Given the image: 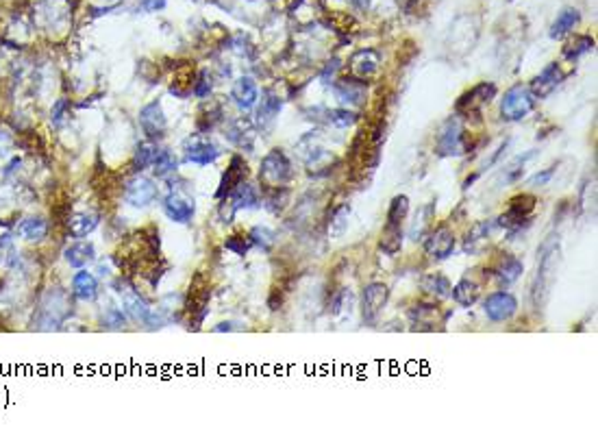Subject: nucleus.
<instances>
[{
    "mask_svg": "<svg viewBox=\"0 0 598 433\" xmlns=\"http://www.w3.org/2000/svg\"><path fill=\"white\" fill-rule=\"evenodd\" d=\"M227 140L231 142V144H235L237 148H246V150H253V146H255V138H257V129H255V124H253V120H248V118H237V120H233L231 124H229V129H227Z\"/></svg>",
    "mask_w": 598,
    "mask_h": 433,
    "instance_id": "4be33fe9",
    "label": "nucleus"
},
{
    "mask_svg": "<svg viewBox=\"0 0 598 433\" xmlns=\"http://www.w3.org/2000/svg\"><path fill=\"white\" fill-rule=\"evenodd\" d=\"M433 218H435V202H429L425 207H420L416 214V220L411 222L409 229V238L413 242H423L427 238V233L433 229Z\"/></svg>",
    "mask_w": 598,
    "mask_h": 433,
    "instance_id": "c85d7f7f",
    "label": "nucleus"
},
{
    "mask_svg": "<svg viewBox=\"0 0 598 433\" xmlns=\"http://www.w3.org/2000/svg\"><path fill=\"white\" fill-rule=\"evenodd\" d=\"M331 85H333V94L342 107H348V109L364 107L366 96H368V81H361L357 77L348 75V77L335 79Z\"/></svg>",
    "mask_w": 598,
    "mask_h": 433,
    "instance_id": "6e6552de",
    "label": "nucleus"
},
{
    "mask_svg": "<svg viewBox=\"0 0 598 433\" xmlns=\"http://www.w3.org/2000/svg\"><path fill=\"white\" fill-rule=\"evenodd\" d=\"M340 67H342L340 59H331V61H326L324 70H322V75H320L322 83H333V81H335V75H338V70H340Z\"/></svg>",
    "mask_w": 598,
    "mask_h": 433,
    "instance_id": "864d4df0",
    "label": "nucleus"
},
{
    "mask_svg": "<svg viewBox=\"0 0 598 433\" xmlns=\"http://www.w3.org/2000/svg\"><path fill=\"white\" fill-rule=\"evenodd\" d=\"M498 94V89L494 83L490 81H483L479 85H474L470 92L461 94V98L455 103V113H459V116L463 118H470V116H479V113L483 111V107L490 105Z\"/></svg>",
    "mask_w": 598,
    "mask_h": 433,
    "instance_id": "423d86ee",
    "label": "nucleus"
},
{
    "mask_svg": "<svg viewBox=\"0 0 598 433\" xmlns=\"http://www.w3.org/2000/svg\"><path fill=\"white\" fill-rule=\"evenodd\" d=\"M11 144H13V138H11L7 131L0 129V157H7V155H9Z\"/></svg>",
    "mask_w": 598,
    "mask_h": 433,
    "instance_id": "4d7b16f0",
    "label": "nucleus"
},
{
    "mask_svg": "<svg viewBox=\"0 0 598 433\" xmlns=\"http://www.w3.org/2000/svg\"><path fill=\"white\" fill-rule=\"evenodd\" d=\"M352 3H355V7H359V9H368L372 0H352Z\"/></svg>",
    "mask_w": 598,
    "mask_h": 433,
    "instance_id": "680f3d73",
    "label": "nucleus"
},
{
    "mask_svg": "<svg viewBox=\"0 0 598 433\" xmlns=\"http://www.w3.org/2000/svg\"><path fill=\"white\" fill-rule=\"evenodd\" d=\"M579 20H581V15H579V11H577V9H564V11L557 15V20L552 22V27H550V37H552V39H562V37H566L568 33H572L574 29H577Z\"/></svg>",
    "mask_w": 598,
    "mask_h": 433,
    "instance_id": "72a5a7b5",
    "label": "nucleus"
},
{
    "mask_svg": "<svg viewBox=\"0 0 598 433\" xmlns=\"http://www.w3.org/2000/svg\"><path fill=\"white\" fill-rule=\"evenodd\" d=\"M564 81H566V72L562 70V65L559 63H548L544 70L533 81H531L529 87H531V92L536 94V98L540 101V98L550 96Z\"/></svg>",
    "mask_w": 598,
    "mask_h": 433,
    "instance_id": "2eb2a0df",
    "label": "nucleus"
},
{
    "mask_svg": "<svg viewBox=\"0 0 598 433\" xmlns=\"http://www.w3.org/2000/svg\"><path fill=\"white\" fill-rule=\"evenodd\" d=\"M437 305H427V303H420L413 309H409V318L416 325H435L437 323Z\"/></svg>",
    "mask_w": 598,
    "mask_h": 433,
    "instance_id": "49530a36",
    "label": "nucleus"
},
{
    "mask_svg": "<svg viewBox=\"0 0 598 433\" xmlns=\"http://www.w3.org/2000/svg\"><path fill=\"white\" fill-rule=\"evenodd\" d=\"M246 176H248V166H246V162H244V157L233 155L227 172L222 174V181H220V188L215 192V198L222 200L225 196H229Z\"/></svg>",
    "mask_w": 598,
    "mask_h": 433,
    "instance_id": "6ab92c4d",
    "label": "nucleus"
},
{
    "mask_svg": "<svg viewBox=\"0 0 598 433\" xmlns=\"http://www.w3.org/2000/svg\"><path fill=\"white\" fill-rule=\"evenodd\" d=\"M161 209L172 222L187 224L196 214V202L185 190H170V194L161 202Z\"/></svg>",
    "mask_w": 598,
    "mask_h": 433,
    "instance_id": "f8f14e48",
    "label": "nucleus"
},
{
    "mask_svg": "<svg viewBox=\"0 0 598 433\" xmlns=\"http://www.w3.org/2000/svg\"><path fill=\"white\" fill-rule=\"evenodd\" d=\"M594 44H596V41H594L592 35H579V37H574L572 41L566 44L562 57H564L566 61L574 63L577 59H581L583 55H587L590 51H594Z\"/></svg>",
    "mask_w": 598,
    "mask_h": 433,
    "instance_id": "e433bc0d",
    "label": "nucleus"
},
{
    "mask_svg": "<svg viewBox=\"0 0 598 433\" xmlns=\"http://www.w3.org/2000/svg\"><path fill=\"white\" fill-rule=\"evenodd\" d=\"M522 272H524V264H522L518 257L509 255V253H505V255L492 266V275H494V277L498 279V283H503V285L516 283V281L522 277Z\"/></svg>",
    "mask_w": 598,
    "mask_h": 433,
    "instance_id": "b1692460",
    "label": "nucleus"
},
{
    "mask_svg": "<svg viewBox=\"0 0 598 433\" xmlns=\"http://www.w3.org/2000/svg\"><path fill=\"white\" fill-rule=\"evenodd\" d=\"M348 67H350V77H357L361 81L372 79L381 67V55L374 49H361L348 59Z\"/></svg>",
    "mask_w": 598,
    "mask_h": 433,
    "instance_id": "dca6fc26",
    "label": "nucleus"
},
{
    "mask_svg": "<svg viewBox=\"0 0 598 433\" xmlns=\"http://www.w3.org/2000/svg\"><path fill=\"white\" fill-rule=\"evenodd\" d=\"M150 168H152L154 176L166 179L172 172H176V168H179V159H176L168 148H159V153H157V157H154V162H152Z\"/></svg>",
    "mask_w": 598,
    "mask_h": 433,
    "instance_id": "a19ab883",
    "label": "nucleus"
},
{
    "mask_svg": "<svg viewBox=\"0 0 598 433\" xmlns=\"http://www.w3.org/2000/svg\"><path fill=\"white\" fill-rule=\"evenodd\" d=\"M70 299L65 296L61 290H53L46 294V299H44L39 311H37V318H35V325L37 329H59V325L68 318L70 314Z\"/></svg>",
    "mask_w": 598,
    "mask_h": 433,
    "instance_id": "39448f33",
    "label": "nucleus"
},
{
    "mask_svg": "<svg viewBox=\"0 0 598 433\" xmlns=\"http://www.w3.org/2000/svg\"><path fill=\"white\" fill-rule=\"evenodd\" d=\"M559 268V238L555 240V235H550L542 248H540V259H538V272H536V281L533 287H531V296H533V305L538 309H542L548 301V294L552 287V281H555Z\"/></svg>",
    "mask_w": 598,
    "mask_h": 433,
    "instance_id": "f257e3e1",
    "label": "nucleus"
},
{
    "mask_svg": "<svg viewBox=\"0 0 598 433\" xmlns=\"http://www.w3.org/2000/svg\"><path fill=\"white\" fill-rule=\"evenodd\" d=\"M63 257L72 268H85L87 264H92L96 259V248L92 242H77L65 248Z\"/></svg>",
    "mask_w": 598,
    "mask_h": 433,
    "instance_id": "2f4dec72",
    "label": "nucleus"
},
{
    "mask_svg": "<svg viewBox=\"0 0 598 433\" xmlns=\"http://www.w3.org/2000/svg\"><path fill=\"white\" fill-rule=\"evenodd\" d=\"M213 89V79L207 70H203L201 75H198V79L194 81V87H192V94L196 98H207L211 94Z\"/></svg>",
    "mask_w": 598,
    "mask_h": 433,
    "instance_id": "3c124183",
    "label": "nucleus"
},
{
    "mask_svg": "<svg viewBox=\"0 0 598 433\" xmlns=\"http://www.w3.org/2000/svg\"><path fill=\"white\" fill-rule=\"evenodd\" d=\"M407 216H409V198L405 194H398L390 202V209H387V216H385V226H403Z\"/></svg>",
    "mask_w": 598,
    "mask_h": 433,
    "instance_id": "4c0bfd02",
    "label": "nucleus"
},
{
    "mask_svg": "<svg viewBox=\"0 0 598 433\" xmlns=\"http://www.w3.org/2000/svg\"><path fill=\"white\" fill-rule=\"evenodd\" d=\"M483 311L492 323L512 321L518 311V299L512 292H505V290L492 292V294H487V299L483 301Z\"/></svg>",
    "mask_w": 598,
    "mask_h": 433,
    "instance_id": "9d476101",
    "label": "nucleus"
},
{
    "mask_svg": "<svg viewBox=\"0 0 598 433\" xmlns=\"http://www.w3.org/2000/svg\"><path fill=\"white\" fill-rule=\"evenodd\" d=\"M322 11H324V0H292L290 5V15L300 29L318 25Z\"/></svg>",
    "mask_w": 598,
    "mask_h": 433,
    "instance_id": "f3484780",
    "label": "nucleus"
},
{
    "mask_svg": "<svg viewBox=\"0 0 598 433\" xmlns=\"http://www.w3.org/2000/svg\"><path fill=\"white\" fill-rule=\"evenodd\" d=\"M248 238H251L253 246L261 248L263 253H270V250L274 248V244H277V233L270 229V226H253Z\"/></svg>",
    "mask_w": 598,
    "mask_h": 433,
    "instance_id": "79ce46f5",
    "label": "nucleus"
},
{
    "mask_svg": "<svg viewBox=\"0 0 598 433\" xmlns=\"http://www.w3.org/2000/svg\"><path fill=\"white\" fill-rule=\"evenodd\" d=\"M420 287H423V292L427 296H431V299H437V301H444L451 296V281L441 275V272H429V275H425L423 279H420Z\"/></svg>",
    "mask_w": 598,
    "mask_h": 433,
    "instance_id": "cd10ccee",
    "label": "nucleus"
},
{
    "mask_svg": "<svg viewBox=\"0 0 598 433\" xmlns=\"http://www.w3.org/2000/svg\"><path fill=\"white\" fill-rule=\"evenodd\" d=\"M352 305H355V299H352V292L350 290H342L335 301H333V307H331V311H333V316L338 318H350V311H352Z\"/></svg>",
    "mask_w": 598,
    "mask_h": 433,
    "instance_id": "de8ad7c7",
    "label": "nucleus"
},
{
    "mask_svg": "<svg viewBox=\"0 0 598 433\" xmlns=\"http://www.w3.org/2000/svg\"><path fill=\"white\" fill-rule=\"evenodd\" d=\"M225 248H227V250H231V253H235V255H239V257H244V255H246L248 250L253 248V242H251V238H248V235L235 233V235H229V238H227Z\"/></svg>",
    "mask_w": 598,
    "mask_h": 433,
    "instance_id": "09e8293b",
    "label": "nucleus"
},
{
    "mask_svg": "<svg viewBox=\"0 0 598 433\" xmlns=\"http://www.w3.org/2000/svg\"><path fill=\"white\" fill-rule=\"evenodd\" d=\"M72 294L83 303H92L98 299V281L92 272L81 270L72 277Z\"/></svg>",
    "mask_w": 598,
    "mask_h": 433,
    "instance_id": "bb28decb",
    "label": "nucleus"
},
{
    "mask_svg": "<svg viewBox=\"0 0 598 433\" xmlns=\"http://www.w3.org/2000/svg\"><path fill=\"white\" fill-rule=\"evenodd\" d=\"M348 216H350V207L348 205H342V207H338L333 214H331V220H328V235L331 238H342L348 229Z\"/></svg>",
    "mask_w": 598,
    "mask_h": 433,
    "instance_id": "37998d69",
    "label": "nucleus"
},
{
    "mask_svg": "<svg viewBox=\"0 0 598 433\" xmlns=\"http://www.w3.org/2000/svg\"><path fill=\"white\" fill-rule=\"evenodd\" d=\"M235 327H233V323H220L213 331H233Z\"/></svg>",
    "mask_w": 598,
    "mask_h": 433,
    "instance_id": "052dcab7",
    "label": "nucleus"
},
{
    "mask_svg": "<svg viewBox=\"0 0 598 433\" xmlns=\"http://www.w3.org/2000/svg\"><path fill=\"white\" fill-rule=\"evenodd\" d=\"M220 157V150L215 144L205 142V140H187L185 142V164H194V166H209Z\"/></svg>",
    "mask_w": 598,
    "mask_h": 433,
    "instance_id": "412c9836",
    "label": "nucleus"
},
{
    "mask_svg": "<svg viewBox=\"0 0 598 433\" xmlns=\"http://www.w3.org/2000/svg\"><path fill=\"white\" fill-rule=\"evenodd\" d=\"M472 148V138L466 127V118L455 113L444 124L439 127L435 138V153L441 157H459Z\"/></svg>",
    "mask_w": 598,
    "mask_h": 433,
    "instance_id": "f03ea898",
    "label": "nucleus"
},
{
    "mask_svg": "<svg viewBox=\"0 0 598 433\" xmlns=\"http://www.w3.org/2000/svg\"><path fill=\"white\" fill-rule=\"evenodd\" d=\"M379 248L385 255L394 257L403 248V226H385L379 240Z\"/></svg>",
    "mask_w": 598,
    "mask_h": 433,
    "instance_id": "58836bf2",
    "label": "nucleus"
},
{
    "mask_svg": "<svg viewBox=\"0 0 598 433\" xmlns=\"http://www.w3.org/2000/svg\"><path fill=\"white\" fill-rule=\"evenodd\" d=\"M100 218L98 214H92V212H79V214H72L68 218V233L72 238H87L90 235L96 226H98Z\"/></svg>",
    "mask_w": 598,
    "mask_h": 433,
    "instance_id": "7c9ffc66",
    "label": "nucleus"
},
{
    "mask_svg": "<svg viewBox=\"0 0 598 433\" xmlns=\"http://www.w3.org/2000/svg\"><path fill=\"white\" fill-rule=\"evenodd\" d=\"M359 120V116L355 113V109H348V107H338V109H326V116L324 122L335 127V129H348Z\"/></svg>",
    "mask_w": 598,
    "mask_h": 433,
    "instance_id": "ea45409f",
    "label": "nucleus"
},
{
    "mask_svg": "<svg viewBox=\"0 0 598 433\" xmlns=\"http://www.w3.org/2000/svg\"><path fill=\"white\" fill-rule=\"evenodd\" d=\"M140 9L148 11V13L161 11V9H166V0H140Z\"/></svg>",
    "mask_w": 598,
    "mask_h": 433,
    "instance_id": "6e6d98bb",
    "label": "nucleus"
},
{
    "mask_svg": "<svg viewBox=\"0 0 598 433\" xmlns=\"http://www.w3.org/2000/svg\"><path fill=\"white\" fill-rule=\"evenodd\" d=\"M555 176V166L552 168H546V170H542V172H538V174H533V176H529V181H526V186L529 188H544V186H548L550 183V179Z\"/></svg>",
    "mask_w": 598,
    "mask_h": 433,
    "instance_id": "603ef678",
    "label": "nucleus"
},
{
    "mask_svg": "<svg viewBox=\"0 0 598 433\" xmlns=\"http://www.w3.org/2000/svg\"><path fill=\"white\" fill-rule=\"evenodd\" d=\"M102 325L109 329H120L126 325V316L122 314V309L118 305H109L102 311Z\"/></svg>",
    "mask_w": 598,
    "mask_h": 433,
    "instance_id": "8fccbe9b",
    "label": "nucleus"
},
{
    "mask_svg": "<svg viewBox=\"0 0 598 433\" xmlns=\"http://www.w3.org/2000/svg\"><path fill=\"white\" fill-rule=\"evenodd\" d=\"M536 207H538L536 196H531V194L514 196L512 200H509L507 212L498 218L496 224L505 226V229H509V231H520L522 224H529V218L533 216Z\"/></svg>",
    "mask_w": 598,
    "mask_h": 433,
    "instance_id": "0eeeda50",
    "label": "nucleus"
},
{
    "mask_svg": "<svg viewBox=\"0 0 598 433\" xmlns=\"http://www.w3.org/2000/svg\"><path fill=\"white\" fill-rule=\"evenodd\" d=\"M536 105H538V98L531 92V87L516 83L509 87L500 98V118L505 122H520L536 109Z\"/></svg>",
    "mask_w": 598,
    "mask_h": 433,
    "instance_id": "20e7f679",
    "label": "nucleus"
},
{
    "mask_svg": "<svg viewBox=\"0 0 598 433\" xmlns=\"http://www.w3.org/2000/svg\"><path fill=\"white\" fill-rule=\"evenodd\" d=\"M296 170L292 159L287 157L281 148H272L268 155L261 159L259 166V183L265 190H277V188H287L290 181L294 179Z\"/></svg>",
    "mask_w": 598,
    "mask_h": 433,
    "instance_id": "7ed1b4c3",
    "label": "nucleus"
},
{
    "mask_svg": "<svg viewBox=\"0 0 598 433\" xmlns=\"http://www.w3.org/2000/svg\"><path fill=\"white\" fill-rule=\"evenodd\" d=\"M159 196V188L152 179L135 174L133 179L126 181L124 186V200L133 207H148L150 202H154Z\"/></svg>",
    "mask_w": 598,
    "mask_h": 433,
    "instance_id": "ddd939ff",
    "label": "nucleus"
},
{
    "mask_svg": "<svg viewBox=\"0 0 598 433\" xmlns=\"http://www.w3.org/2000/svg\"><path fill=\"white\" fill-rule=\"evenodd\" d=\"M157 153H159V148H157V144H154L152 140L140 142L135 146V153H133V162H131L133 170L144 172L146 168H150L152 162H154V157H157Z\"/></svg>",
    "mask_w": 598,
    "mask_h": 433,
    "instance_id": "f704fd0d",
    "label": "nucleus"
},
{
    "mask_svg": "<svg viewBox=\"0 0 598 433\" xmlns=\"http://www.w3.org/2000/svg\"><path fill=\"white\" fill-rule=\"evenodd\" d=\"M281 96L274 92V89H265V92L261 94V103L257 107V124L261 131H270L279 118L281 113Z\"/></svg>",
    "mask_w": 598,
    "mask_h": 433,
    "instance_id": "a211bd4d",
    "label": "nucleus"
},
{
    "mask_svg": "<svg viewBox=\"0 0 598 433\" xmlns=\"http://www.w3.org/2000/svg\"><path fill=\"white\" fill-rule=\"evenodd\" d=\"M225 198L231 200V205L235 207V212H239V209H255V207H259V202H261L259 188L253 186V183H248V181H241V183H239L229 196H225Z\"/></svg>",
    "mask_w": 598,
    "mask_h": 433,
    "instance_id": "393cba45",
    "label": "nucleus"
},
{
    "mask_svg": "<svg viewBox=\"0 0 598 433\" xmlns=\"http://www.w3.org/2000/svg\"><path fill=\"white\" fill-rule=\"evenodd\" d=\"M174 79H176V81H172V87H170V92H172L174 96L185 98L187 94H192V87H194V72H192V67H190V65H185L183 70L176 72V75H174Z\"/></svg>",
    "mask_w": 598,
    "mask_h": 433,
    "instance_id": "c03bdc74",
    "label": "nucleus"
},
{
    "mask_svg": "<svg viewBox=\"0 0 598 433\" xmlns=\"http://www.w3.org/2000/svg\"><path fill=\"white\" fill-rule=\"evenodd\" d=\"M390 301V287L385 283H370L361 292V316L366 325H376Z\"/></svg>",
    "mask_w": 598,
    "mask_h": 433,
    "instance_id": "1a4fd4ad",
    "label": "nucleus"
},
{
    "mask_svg": "<svg viewBox=\"0 0 598 433\" xmlns=\"http://www.w3.org/2000/svg\"><path fill=\"white\" fill-rule=\"evenodd\" d=\"M231 98L233 103L241 109V111H248L257 105L259 101V87L255 83L253 77H239L235 83H233V89H231Z\"/></svg>",
    "mask_w": 598,
    "mask_h": 433,
    "instance_id": "5701e85b",
    "label": "nucleus"
},
{
    "mask_svg": "<svg viewBox=\"0 0 598 433\" xmlns=\"http://www.w3.org/2000/svg\"><path fill=\"white\" fill-rule=\"evenodd\" d=\"M118 294H120V301H122L124 311L133 318V321L146 323V318H148V314H150L152 307H148V303L142 299V294H140L135 287L126 285V283H120Z\"/></svg>",
    "mask_w": 598,
    "mask_h": 433,
    "instance_id": "aec40b11",
    "label": "nucleus"
},
{
    "mask_svg": "<svg viewBox=\"0 0 598 433\" xmlns=\"http://www.w3.org/2000/svg\"><path fill=\"white\" fill-rule=\"evenodd\" d=\"M18 233L25 238V240H29V242H39V240H44L46 238V233H48V222L44 220V218H25L20 222V226H18Z\"/></svg>",
    "mask_w": 598,
    "mask_h": 433,
    "instance_id": "c9c22d12",
    "label": "nucleus"
},
{
    "mask_svg": "<svg viewBox=\"0 0 598 433\" xmlns=\"http://www.w3.org/2000/svg\"><path fill=\"white\" fill-rule=\"evenodd\" d=\"M287 200H290V190L287 188H277V190H268V196H265V209L270 214L279 216L285 207H287Z\"/></svg>",
    "mask_w": 598,
    "mask_h": 433,
    "instance_id": "a18cd8bd",
    "label": "nucleus"
},
{
    "mask_svg": "<svg viewBox=\"0 0 598 433\" xmlns=\"http://www.w3.org/2000/svg\"><path fill=\"white\" fill-rule=\"evenodd\" d=\"M7 248H11V240H9V235H3V238H0V264L5 261V250Z\"/></svg>",
    "mask_w": 598,
    "mask_h": 433,
    "instance_id": "13d9d810",
    "label": "nucleus"
},
{
    "mask_svg": "<svg viewBox=\"0 0 598 433\" xmlns=\"http://www.w3.org/2000/svg\"><path fill=\"white\" fill-rule=\"evenodd\" d=\"M538 153L536 150H529L524 155H518L516 159H512L507 166H503L500 174H498V183L503 186H512V183H518V181L524 176V170H526V162L529 159H533Z\"/></svg>",
    "mask_w": 598,
    "mask_h": 433,
    "instance_id": "c756f323",
    "label": "nucleus"
},
{
    "mask_svg": "<svg viewBox=\"0 0 598 433\" xmlns=\"http://www.w3.org/2000/svg\"><path fill=\"white\" fill-rule=\"evenodd\" d=\"M398 5H401L405 11H411L413 9V5H418V0H396Z\"/></svg>",
    "mask_w": 598,
    "mask_h": 433,
    "instance_id": "bf43d9fd",
    "label": "nucleus"
},
{
    "mask_svg": "<svg viewBox=\"0 0 598 433\" xmlns=\"http://www.w3.org/2000/svg\"><path fill=\"white\" fill-rule=\"evenodd\" d=\"M451 296L453 301L461 307H472L479 296H481V283L474 281L472 277H463L461 281H457L453 287H451Z\"/></svg>",
    "mask_w": 598,
    "mask_h": 433,
    "instance_id": "a878e982",
    "label": "nucleus"
},
{
    "mask_svg": "<svg viewBox=\"0 0 598 433\" xmlns=\"http://www.w3.org/2000/svg\"><path fill=\"white\" fill-rule=\"evenodd\" d=\"M65 109H68V101L65 98H59L57 103H55V107H53V116H51V120H53V124L55 127H59L61 122H63V113H65Z\"/></svg>",
    "mask_w": 598,
    "mask_h": 433,
    "instance_id": "5fc2aeb1",
    "label": "nucleus"
},
{
    "mask_svg": "<svg viewBox=\"0 0 598 433\" xmlns=\"http://www.w3.org/2000/svg\"><path fill=\"white\" fill-rule=\"evenodd\" d=\"M423 242H425V253L435 261L448 259L457 246V238L446 224H439L437 229H431Z\"/></svg>",
    "mask_w": 598,
    "mask_h": 433,
    "instance_id": "9b49d317",
    "label": "nucleus"
},
{
    "mask_svg": "<svg viewBox=\"0 0 598 433\" xmlns=\"http://www.w3.org/2000/svg\"><path fill=\"white\" fill-rule=\"evenodd\" d=\"M492 229H494V222H490V220L477 222L468 231V238H466V242H463V250H466V253H479V250L483 248V244H487V240H490Z\"/></svg>",
    "mask_w": 598,
    "mask_h": 433,
    "instance_id": "473e14b6",
    "label": "nucleus"
},
{
    "mask_svg": "<svg viewBox=\"0 0 598 433\" xmlns=\"http://www.w3.org/2000/svg\"><path fill=\"white\" fill-rule=\"evenodd\" d=\"M140 127L146 133L148 140H159L168 131V118L159 101H152L140 109Z\"/></svg>",
    "mask_w": 598,
    "mask_h": 433,
    "instance_id": "4468645a",
    "label": "nucleus"
}]
</instances>
